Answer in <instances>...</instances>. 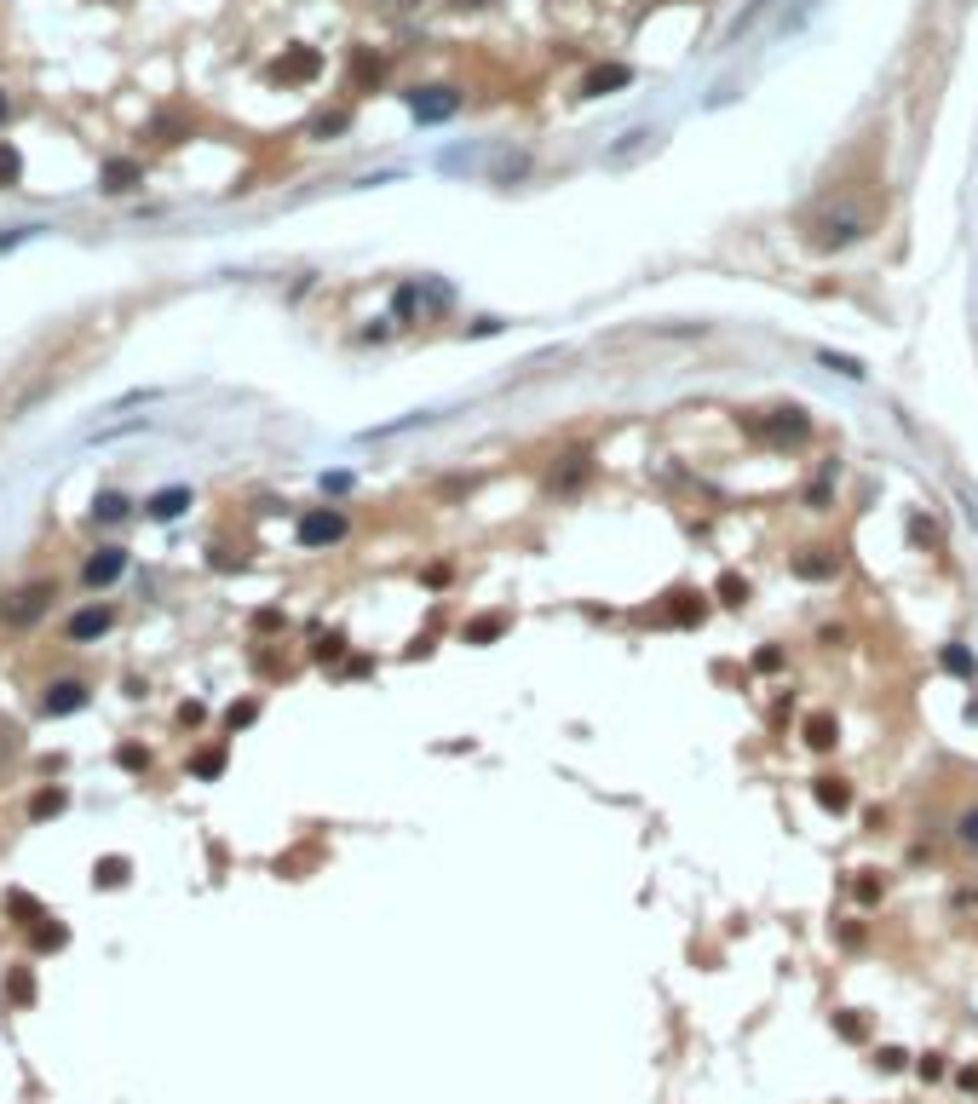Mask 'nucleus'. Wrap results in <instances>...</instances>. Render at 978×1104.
<instances>
[{
    "instance_id": "10",
    "label": "nucleus",
    "mask_w": 978,
    "mask_h": 1104,
    "mask_svg": "<svg viewBox=\"0 0 978 1104\" xmlns=\"http://www.w3.org/2000/svg\"><path fill=\"white\" fill-rule=\"evenodd\" d=\"M6 915H12V926H24V932H35L41 920H52L47 903H41V897H29L24 886H12V892H6Z\"/></svg>"
},
{
    "instance_id": "32",
    "label": "nucleus",
    "mask_w": 978,
    "mask_h": 1104,
    "mask_svg": "<svg viewBox=\"0 0 978 1104\" xmlns=\"http://www.w3.org/2000/svg\"><path fill=\"white\" fill-rule=\"evenodd\" d=\"M570 466H564V478H553V489H576V483L587 478V455H564Z\"/></svg>"
},
{
    "instance_id": "35",
    "label": "nucleus",
    "mask_w": 978,
    "mask_h": 1104,
    "mask_svg": "<svg viewBox=\"0 0 978 1104\" xmlns=\"http://www.w3.org/2000/svg\"><path fill=\"white\" fill-rule=\"evenodd\" d=\"M340 650H346V633H323V639H317V650H311V656H317V662H334Z\"/></svg>"
},
{
    "instance_id": "38",
    "label": "nucleus",
    "mask_w": 978,
    "mask_h": 1104,
    "mask_svg": "<svg viewBox=\"0 0 978 1104\" xmlns=\"http://www.w3.org/2000/svg\"><path fill=\"white\" fill-rule=\"evenodd\" d=\"M202 719H208V708H202V702H185V708H179V725H202Z\"/></svg>"
},
{
    "instance_id": "7",
    "label": "nucleus",
    "mask_w": 978,
    "mask_h": 1104,
    "mask_svg": "<svg viewBox=\"0 0 978 1104\" xmlns=\"http://www.w3.org/2000/svg\"><path fill=\"white\" fill-rule=\"evenodd\" d=\"M789 570L800 575V581H835L840 558L829 547H806V552H794V558H789Z\"/></svg>"
},
{
    "instance_id": "3",
    "label": "nucleus",
    "mask_w": 978,
    "mask_h": 1104,
    "mask_svg": "<svg viewBox=\"0 0 978 1104\" xmlns=\"http://www.w3.org/2000/svg\"><path fill=\"white\" fill-rule=\"evenodd\" d=\"M743 432L783 449V443H800V437L812 432V420H806V409H766V414H748Z\"/></svg>"
},
{
    "instance_id": "21",
    "label": "nucleus",
    "mask_w": 978,
    "mask_h": 1104,
    "mask_svg": "<svg viewBox=\"0 0 978 1104\" xmlns=\"http://www.w3.org/2000/svg\"><path fill=\"white\" fill-rule=\"evenodd\" d=\"M501 633H507V616H501V610H495V616L466 621V627H461V639H466V644H489V639H501Z\"/></svg>"
},
{
    "instance_id": "18",
    "label": "nucleus",
    "mask_w": 978,
    "mask_h": 1104,
    "mask_svg": "<svg viewBox=\"0 0 978 1104\" xmlns=\"http://www.w3.org/2000/svg\"><path fill=\"white\" fill-rule=\"evenodd\" d=\"M64 943H70V926H64V920H41V926L29 932V949H35V955H52V949H64Z\"/></svg>"
},
{
    "instance_id": "20",
    "label": "nucleus",
    "mask_w": 978,
    "mask_h": 1104,
    "mask_svg": "<svg viewBox=\"0 0 978 1104\" xmlns=\"http://www.w3.org/2000/svg\"><path fill=\"white\" fill-rule=\"evenodd\" d=\"M6 1001H12V1007H35V972H29V966H12V972H6Z\"/></svg>"
},
{
    "instance_id": "22",
    "label": "nucleus",
    "mask_w": 978,
    "mask_h": 1104,
    "mask_svg": "<svg viewBox=\"0 0 978 1104\" xmlns=\"http://www.w3.org/2000/svg\"><path fill=\"white\" fill-rule=\"evenodd\" d=\"M127 512H133V501H127V495H116V489H104V495L93 501V518H98V524H121Z\"/></svg>"
},
{
    "instance_id": "41",
    "label": "nucleus",
    "mask_w": 978,
    "mask_h": 1104,
    "mask_svg": "<svg viewBox=\"0 0 978 1104\" xmlns=\"http://www.w3.org/2000/svg\"><path fill=\"white\" fill-rule=\"evenodd\" d=\"M961 840H967V846H978V811H967V817H961Z\"/></svg>"
},
{
    "instance_id": "25",
    "label": "nucleus",
    "mask_w": 978,
    "mask_h": 1104,
    "mask_svg": "<svg viewBox=\"0 0 978 1104\" xmlns=\"http://www.w3.org/2000/svg\"><path fill=\"white\" fill-rule=\"evenodd\" d=\"M127 874H133V863L127 857H98V869H93V880L110 892V886H127Z\"/></svg>"
},
{
    "instance_id": "2",
    "label": "nucleus",
    "mask_w": 978,
    "mask_h": 1104,
    "mask_svg": "<svg viewBox=\"0 0 978 1104\" xmlns=\"http://www.w3.org/2000/svg\"><path fill=\"white\" fill-rule=\"evenodd\" d=\"M323 75V52L317 46H282L277 58L265 64V81L271 87H305V81H317Z\"/></svg>"
},
{
    "instance_id": "37",
    "label": "nucleus",
    "mask_w": 978,
    "mask_h": 1104,
    "mask_svg": "<svg viewBox=\"0 0 978 1104\" xmlns=\"http://www.w3.org/2000/svg\"><path fill=\"white\" fill-rule=\"evenodd\" d=\"M754 667H760V673H777V667H783V650H760V656H754Z\"/></svg>"
},
{
    "instance_id": "17",
    "label": "nucleus",
    "mask_w": 978,
    "mask_h": 1104,
    "mask_svg": "<svg viewBox=\"0 0 978 1104\" xmlns=\"http://www.w3.org/2000/svg\"><path fill=\"white\" fill-rule=\"evenodd\" d=\"M185 506H190V489L179 483V489H156V495L144 501V512H150V518H162V524H167V518H179Z\"/></svg>"
},
{
    "instance_id": "33",
    "label": "nucleus",
    "mask_w": 978,
    "mask_h": 1104,
    "mask_svg": "<svg viewBox=\"0 0 978 1104\" xmlns=\"http://www.w3.org/2000/svg\"><path fill=\"white\" fill-rule=\"evenodd\" d=\"M766 12H771V0H754V6H748V12H743V18H737V23H731V41H743V29H754V23H760V18H766Z\"/></svg>"
},
{
    "instance_id": "1",
    "label": "nucleus",
    "mask_w": 978,
    "mask_h": 1104,
    "mask_svg": "<svg viewBox=\"0 0 978 1104\" xmlns=\"http://www.w3.org/2000/svg\"><path fill=\"white\" fill-rule=\"evenodd\" d=\"M863 230H869V213L863 207H829L806 225V248L812 253H835V248H852Z\"/></svg>"
},
{
    "instance_id": "5",
    "label": "nucleus",
    "mask_w": 978,
    "mask_h": 1104,
    "mask_svg": "<svg viewBox=\"0 0 978 1104\" xmlns=\"http://www.w3.org/2000/svg\"><path fill=\"white\" fill-rule=\"evenodd\" d=\"M346 541V512L340 506H311L300 518V547H334Z\"/></svg>"
},
{
    "instance_id": "42",
    "label": "nucleus",
    "mask_w": 978,
    "mask_h": 1104,
    "mask_svg": "<svg viewBox=\"0 0 978 1104\" xmlns=\"http://www.w3.org/2000/svg\"><path fill=\"white\" fill-rule=\"evenodd\" d=\"M24 236H35V225H18V230H6V236H0V253L12 248V242H24Z\"/></svg>"
},
{
    "instance_id": "40",
    "label": "nucleus",
    "mask_w": 978,
    "mask_h": 1104,
    "mask_svg": "<svg viewBox=\"0 0 978 1104\" xmlns=\"http://www.w3.org/2000/svg\"><path fill=\"white\" fill-rule=\"evenodd\" d=\"M875 1064H881V1070H898V1064H904V1047H881V1058H875Z\"/></svg>"
},
{
    "instance_id": "6",
    "label": "nucleus",
    "mask_w": 978,
    "mask_h": 1104,
    "mask_svg": "<svg viewBox=\"0 0 978 1104\" xmlns=\"http://www.w3.org/2000/svg\"><path fill=\"white\" fill-rule=\"evenodd\" d=\"M409 110H415V121H449V115L461 110V92L455 87H415L409 92Z\"/></svg>"
},
{
    "instance_id": "13",
    "label": "nucleus",
    "mask_w": 978,
    "mask_h": 1104,
    "mask_svg": "<svg viewBox=\"0 0 978 1104\" xmlns=\"http://www.w3.org/2000/svg\"><path fill=\"white\" fill-rule=\"evenodd\" d=\"M139 179H144V167L139 161H104V173H98V190L104 196H121V190H139Z\"/></svg>"
},
{
    "instance_id": "29",
    "label": "nucleus",
    "mask_w": 978,
    "mask_h": 1104,
    "mask_svg": "<svg viewBox=\"0 0 978 1104\" xmlns=\"http://www.w3.org/2000/svg\"><path fill=\"white\" fill-rule=\"evenodd\" d=\"M346 127H351V110H323L311 121V138H334V133H346Z\"/></svg>"
},
{
    "instance_id": "28",
    "label": "nucleus",
    "mask_w": 978,
    "mask_h": 1104,
    "mask_svg": "<svg viewBox=\"0 0 978 1104\" xmlns=\"http://www.w3.org/2000/svg\"><path fill=\"white\" fill-rule=\"evenodd\" d=\"M18 179H24V156H18V144H0V190H12Z\"/></svg>"
},
{
    "instance_id": "31",
    "label": "nucleus",
    "mask_w": 978,
    "mask_h": 1104,
    "mask_svg": "<svg viewBox=\"0 0 978 1104\" xmlns=\"http://www.w3.org/2000/svg\"><path fill=\"white\" fill-rule=\"evenodd\" d=\"M823 368H835V374H846V380H863V363L858 357H840V351H823Z\"/></svg>"
},
{
    "instance_id": "24",
    "label": "nucleus",
    "mask_w": 978,
    "mask_h": 1104,
    "mask_svg": "<svg viewBox=\"0 0 978 1104\" xmlns=\"http://www.w3.org/2000/svg\"><path fill=\"white\" fill-rule=\"evenodd\" d=\"M190 777H196V782H213V777H225V748H202V754L190 759Z\"/></svg>"
},
{
    "instance_id": "11",
    "label": "nucleus",
    "mask_w": 978,
    "mask_h": 1104,
    "mask_svg": "<svg viewBox=\"0 0 978 1104\" xmlns=\"http://www.w3.org/2000/svg\"><path fill=\"white\" fill-rule=\"evenodd\" d=\"M110 627H116V610H110V604H93V610H75L70 616V639L87 644V639H98V633H110Z\"/></svg>"
},
{
    "instance_id": "9",
    "label": "nucleus",
    "mask_w": 978,
    "mask_h": 1104,
    "mask_svg": "<svg viewBox=\"0 0 978 1104\" xmlns=\"http://www.w3.org/2000/svg\"><path fill=\"white\" fill-rule=\"evenodd\" d=\"M41 708L52 713V719H64V713H81L87 708V679H58V685L47 690V702Z\"/></svg>"
},
{
    "instance_id": "14",
    "label": "nucleus",
    "mask_w": 978,
    "mask_h": 1104,
    "mask_svg": "<svg viewBox=\"0 0 978 1104\" xmlns=\"http://www.w3.org/2000/svg\"><path fill=\"white\" fill-rule=\"evenodd\" d=\"M628 81H633V69H628V64H599V69H587L582 92H587V98H605V92H622Z\"/></svg>"
},
{
    "instance_id": "26",
    "label": "nucleus",
    "mask_w": 978,
    "mask_h": 1104,
    "mask_svg": "<svg viewBox=\"0 0 978 1104\" xmlns=\"http://www.w3.org/2000/svg\"><path fill=\"white\" fill-rule=\"evenodd\" d=\"M835 478H840L835 460H829V466H823V472L812 478V489H806V506H812V512H823V506H829V489H835Z\"/></svg>"
},
{
    "instance_id": "27",
    "label": "nucleus",
    "mask_w": 978,
    "mask_h": 1104,
    "mask_svg": "<svg viewBox=\"0 0 978 1104\" xmlns=\"http://www.w3.org/2000/svg\"><path fill=\"white\" fill-rule=\"evenodd\" d=\"M938 662L950 667L955 679H978V656H967L961 644H944V656H938Z\"/></svg>"
},
{
    "instance_id": "44",
    "label": "nucleus",
    "mask_w": 978,
    "mask_h": 1104,
    "mask_svg": "<svg viewBox=\"0 0 978 1104\" xmlns=\"http://www.w3.org/2000/svg\"><path fill=\"white\" fill-rule=\"evenodd\" d=\"M455 6H461V12H466V6H472V12H478V6H489V0H455Z\"/></svg>"
},
{
    "instance_id": "36",
    "label": "nucleus",
    "mask_w": 978,
    "mask_h": 1104,
    "mask_svg": "<svg viewBox=\"0 0 978 1104\" xmlns=\"http://www.w3.org/2000/svg\"><path fill=\"white\" fill-rule=\"evenodd\" d=\"M116 759L127 765V771H144V765H150V754H144L139 742H127V748H116Z\"/></svg>"
},
{
    "instance_id": "15",
    "label": "nucleus",
    "mask_w": 978,
    "mask_h": 1104,
    "mask_svg": "<svg viewBox=\"0 0 978 1104\" xmlns=\"http://www.w3.org/2000/svg\"><path fill=\"white\" fill-rule=\"evenodd\" d=\"M662 616L674 621V627H697V621L708 616V604H702V593L679 587V593H668V610H662Z\"/></svg>"
},
{
    "instance_id": "23",
    "label": "nucleus",
    "mask_w": 978,
    "mask_h": 1104,
    "mask_svg": "<svg viewBox=\"0 0 978 1104\" xmlns=\"http://www.w3.org/2000/svg\"><path fill=\"white\" fill-rule=\"evenodd\" d=\"M64 805H70V794H64V788H41V794L29 800V817H35V823H47V817H58Z\"/></svg>"
},
{
    "instance_id": "30",
    "label": "nucleus",
    "mask_w": 978,
    "mask_h": 1104,
    "mask_svg": "<svg viewBox=\"0 0 978 1104\" xmlns=\"http://www.w3.org/2000/svg\"><path fill=\"white\" fill-rule=\"evenodd\" d=\"M254 719H259V702H254V696H242V702L225 708V731H242V725H254Z\"/></svg>"
},
{
    "instance_id": "8",
    "label": "nucleus",
    "mask_w": 978,
    "mask_h": 1104,
    "mask_svg": "<svg viewBox=\"0 0 978 1104\" xmlns=\"http://www.w3.org/2000/svg\"><path fill=\"white\" fill-rule=\"evenodd\" d=\"M121 570H127V552L121 547H98L87 564H81V581L87 587H110V581H121Z\"/></svg>"
},
{
    "instance_id": "19",
    "label": "nucleus",
    "mask_w": 978,
    "mask_h": 1104,
    "mask_svg": "<svg viewBox=\"0 0 978 1104\" xmlns=\"http://www.w3.org/2000/svg\"><path fill=\"white\" fill-rule=\"evenodd\" d=\"M812 794H817V805H823V811H846V805H852V788H846L840 777H817Z\"/></svg>"
},
{
    "instance_id": "16",
    "label": "nucleus",
    "mask_w": 978,
    "mask_h": 1104,
    "mask_svg": "<svg viewBox=\"0 0 978 1104\" xmlns=\"http://www.w3.org/2000/svg\"><path fill=\"white\" fill-rule=\"evenodd\" d=\"M800 736H806V748H835V736H840V725H835V713H806V725H800Z\"/></svg>"
},
{
    "instance_id": "43",
    "label": "nucleus",
    "mask_w": 978,
    "mask_h": 1104,
    "mask_svg": "<svg viewBox=\"0 0 978 1104\" xmlns=\"http://www.w3.org/2000/svg\"><path fill=\"white\" fill-rule=\"evenodd\" d=\"M6 115H12V98H6V92H0V121H6Z\"/></svg>"
},
{
    "instance_id": "4",
    "label": "nucleus",
    "mask_w": 978,
    "mask_h": 1104,
    "mask_svg": "<svg viewBox=\"0 0 978 1104\" xmlns=\"http://www.w3.org/2000/svg\"><path fill=\"white\" fill-rule=\"evenodd\" d=\"M52 581H29V587H12V593L0 598V616L12 621V627H29V621H41L47 616V604H52Z\"/></svg>"
},
{
    "instance_id": "34",
    "label": "nucleus",
    "mask_w": 978,
    "mask_h": 1104,
    "mask_svg": "<svg viewBox=\"0 0 978 1104\" xmlns=\"http://www.w3.org/2000/svg\"><path fill=\"white\" fill-rule=\"evenodd\" d=\"M720 598H725V604H743V598H748V581L725 570V575H720Z\"/></svg>"
},
{
    "instance_id": "12",
    "label": "nucleus",
    "mask_w": 978,
    "mask_h": 1104,
    "mask_svg": "<svg viewBox=\"0 0 978 1104\" xmlns=\"http://www.w3.org/2000/svg\"><path fill=\"white\" fill-rule=\"evenodd\" d=\"M380 81H386V58H380V52H369V46H357V52H351V87H357V92H374Z\"/></svg>"
},
{
    "instance_id": "39",
    "label": "nucleus",
    "mask_w": 978,
    "mask_h": 1104,
    "mask_svg": "<svg viewBox=\"0 0 978 1104\" xmlns=\"http://www.w3.org/2000/svg\"><path fill=\"white\" fill-rule=\"evenodd\" d=\"M858 897H863V903H875V897H881V880H875V874H863V880H858Z\"/></svg>"
},
{
    "instance_id": "45",
    "label": "nucleus",
    "mask_w": 978,
    "mask_h": 1104,
    "mask_svg": "<svg viewBox=\"0 0 978 1104\" xmlns=\"http://www.w3.org/2000/svg\"><path fill=\"white\" fill-rule=\"evenodd\" d=\"M380 6H392V12H397V6H415V0H380Z\"/></svg>"
}]
</instances>
